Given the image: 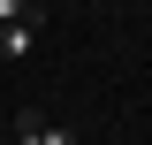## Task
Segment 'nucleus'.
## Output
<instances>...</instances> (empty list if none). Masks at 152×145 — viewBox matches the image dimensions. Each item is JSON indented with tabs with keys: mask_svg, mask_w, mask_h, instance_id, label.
<instances>
[{
	"mask_svg": "<svg viewBox=\"0 0 152 145\" xmlns=\"http://www.w3.org/2000/svg\"><path fill=\"white\" fill-rule=\"evenodd\" d=\"M31 46H38V23H31V16L0 23V61H8V69H15V61H31Z\"/></svg>",
	"mask_w": 152,
	"mask_h": 145,
	"instance_id": "nucleus-1",
	"label": "nucleus"
},
{
	"mask_svg": "<svg viewBox=\"0 0 152 145\" xmlns=\"http://www.w3.org/2000/svg\"><path fill=\"white\" fill-rule=\"evenodd\" d=\"M15 145H76L69 122H46V115H23L15 122Z\"/></svg>",
	"mask_w": 152,
	"mask_h": 145,
	"instance_id": "nucleus-2",
	"label": "nucleus"
},
{
	"mask_svg": "<svg viewBox=\"0 0 152 145\" xmlns=\"http://www.w3.org/2000/svg\"><path fill=\"white\" fill-rule=\"evenodd\" d=\"M15 16H31V0H0V23H15Z\"/></svg>",
	"mask_w": 152,
	"mask_h": 145,
	"instance_id": "nucleus-3",
	"label": "nucleus"
}]
</instances>
